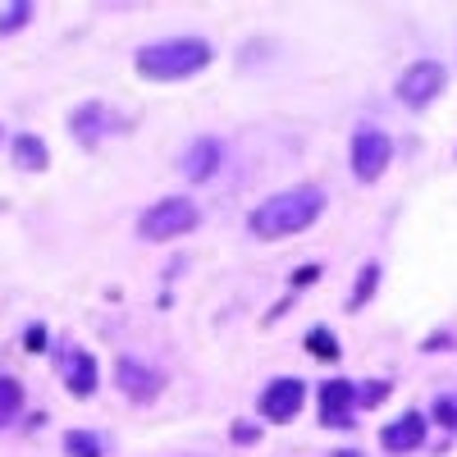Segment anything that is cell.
<instances>
[{"label":"cell","instance_id":"obj_1","mask_svg":"<svg viewBox=\"0 0 457 457\" xmlns=\"http://www.w3.org/2000/svg\"><path fill=\"white\" fill-rule=\"evenodd\" d=\"M325 211V193L312 183L302 187H288V193H275L265 197L256 211H252V234L256 238H288V234H302V228H312Z\"/></svg>","mask_w":457,"mask_h":457},{"label":"cell","instance_id":"obj_2","mask_svg":"<svg viewBox=\"0 0 457 457\" xmlns=\"http://www.w3.org/2000/svg\"><path fill=\"white\" fill-rule=\"evenodd\" d=\"M211 60H215V51L202 37H170V42H151L133 55L137 73L151 83H183L193 73H202Z\"/></svg>","mask_w":457,"mask_h":457},{"label":"cell","instance_id":"obj_3","mask_svg":"<svg viewBox=\"0 0 457 457\" xmlns=\"http://www.w3.org/2000/svg\"><path fill=\"white\" fill-rule=\"evenodd\" d=\"M202 224V211L187 202V197H161L156 206H146L142 220H137V234L146 243H174L183 234H193Z\"/></svg>","mask_w":457,"mask_h":457},{"label":"cell","instance_id":"obj_4","mask_svg":"<svg viewBox=\"0 0 457 457\" xmlns=\"http://www.w3.org/2000/svg\"><path fill=\"white\" fill-rule=\"evenodd\" d=\"M389 161H394L389 133H379V129H357L353 133V174L361 183H375L379 174L389 170Z\"/></svg>","mask_w":457,"mask_h":457},{"label":"cell","instance_id":"obj_5","mask_svg":"<svg viewBox=\"0 0 457 457\" xmlns=\"http://www.w3.org/2000/svg\"><path fill=\"white\" fill-rule=\"evenodd\" d=\"M439 92H444V64L439 60H416L398 79V101L407 110H426Z\"/></svg>","mask_w":457,"mask_h":457},{"label":"cell","instance_id":"obj_6","mask_svg":"<svg viewBox=\"0 0 457 457\" xmlns=\"http://www.w3.org/2000/svg\"><path fill=\"white\" fill-rule=\"evenodd\" d=\"M302 403H307V385H302V379H275V385H265V394H261V416L284 426L302 411Z\"/></svg>","mask_w":457,"mask_h":457},{"label":"cell","instance_id":"obj_7","mask_svg":"<svg viewBox=\"0 0 457 457\" xmlns=\"http://www.w3.org/2000/svg\"><path fill=\"white\" fill-rule=\"evenodd\" d=\"M114 379H120V389H124L133 403H151V398L165 389V375L151 370V366L137 361V357H120V366H114Z\"/></svg>","mask_w":457,"mask_h":457},{"label":"cell","instance_id":"obj_8","mask_svg":"<svg viewBox=\"0 0 457 457\" xmlns=\"http://www.w3.org/2000/svg\"><path fill=\"white\" fill-rule=\"evenodd\" d=\"M357 407V385L353 379H329L320 385V416L329 430H348V411Z\"/></svg>","mask_w":457,"mask_h":457},{"label":"cell","instance_id":"obj_9","mask_svg":"<svg viewBox=\"0 0 457 457\" xmlns=\"http://www.w3.org/2000/svg\"><path fill=\"white\" fill-rule=\"evenodd\" d=\"M379 444H385V453H411V448H421L426 444V416L421 411L398 416L394 426L379 430Z\"/></svg>","mask_w":457,"mask_h":457},{"label":"cell","instance_id":"obj_10","mask_svg":"<svg viewBox=\"0 0 457 457\" xmlns=\"http://www.w3.org/2000/svg\"><path fill=\"white\" fill-rule=\"evenodd\" d=\"M220 156H224V146H220L215 137H197L193 146L183 151V174L193 179V183H206V179H215Z\"/></svg>","mask_w":457,"mask_h":457},{"label":"cell","instance_id":"obj_11","mask_svg":"<svg viewBox=\"0 0 457 457\" xmlns=\"http://www.w3.org/2000/svg\"><path fill=\"white\" fill-rule=\"evenodd\" d=\"M64 379H69V394L73 398H92L96 394V357L92 353H64Z\"/></svg>","mask_w":457,"mask_h":457},{"label":"cell","instance_id":"obj_12","mask_svg":"<svg viewBox=\"0 0 457 457\" xmlns=\"http://www.w3.org/2000/svg\"><path fill=\"white\" fill-rule=\"evenodd\" d=\"M105 124H110V114H105V105H96V101L79 105V110H73V120H69L73 137H79L83 146H96V137L105 133Z\"/></svg>","mask_w":457,"mask_h":457},{"label":"cell","instance_id":"obj_13","mask_svg":"<svg viewBox=\"0 0 457 457\" xmlns=\"http://www.w3.org/2000/svg\"><path fill=\"white\" fill-rule=\"evenodd\" d=\"M10 151H14V165L28 170V174H42V170L51 165V151H46V142L37 137V133H19Z\"/></svg>","mask_w":457,"mask_h":457},{"label":"cell","instance_id":"obj_14","mask_svg":"<svg viewBox=\"0 0 457 457\" xmlns=\"http://www.w3.org/2000/svg\"><path fill=\"white\" fill-rule=\"evenodd\" d=\"M23 411V385L14 375H0V426H10Z\"/></svg>","mask_w":457,"mask_h":457},{"label":"cell","instance_id":"obj_15","mask_svg":"<svg viewBox=\"0 0 457 457\" xmlns=\"http://www.w3.org/2000/svg\"><path fill=\"white\" fill-rule=\"evenodd\" d=\"M64 453L69 457H105V444L96 435H87V430H69L64 435Z\"/></svg>","mask_w":457,"mask_h":457},{"label":"cell","instance_id":"obj_16","mask_svg":"<svg viewBox=\"0 0 457 457\" xmlns=\"http://www.w3.org/2000/svg\"><path fill=\"white\" fill-rule=\"evenodd\" d=\"M375 288H379V265L370 261L366 270H361V279H357V293L348 297V307H353V312H357V307H366V302H370V293H375Z\"/></svg>","mask_w":457,"mask_h":457},{"label":"cell","instance_id":"obj_17","mask_svg":"<svg viewBox=\"0 0 457 457\" xmlns=\"http://www.w3.org/2000/svg\"><path fill=\"white\" fill-rule=\"evenodd\" d=\"M307 348H312L320 361H334V357H338V338H334L325 325H316V329L307 334Z\"/></svg>","mask_w":457,"mask_h":457},{"label":"cell","instance_id":"obj_18","mask_svg":"<svg viewBox=\"0 0 457 457\" xmlns=\"http://www.w3.org/2000/svg\"><path fill=\"white\" fill-rule=\"evenodd\" d=\"M28 19H32V5H28V0H19V5H10V10H0V37H10V32L28 28Z\"/></svg>","mask_w":457,"mask_h":457},{"label":"cell","instance_id":"obj_19","mask_svg":"<svg viewBox=\"0 0 457 457\" xmlns=\"http://www.w3.org/2000/svg\"><path fill=\"white\" fill-rule=\"evenodd\" d=\"M435 421H439L444 430H457V394H444V398L435 403Z\"/></svg>","mask_w":457,"mask_h":457},{"label":"cell","instance_id":"obj_20","mask_svg":"<svg viewBox=\"0 0 457 457\" xmlns=\"http://www.w3.org/2000/svg\"><path fill=\"white\" fill-rule=\"evenodd\" d=\"M385 394H389V385H385V379H370V385H361V389H357V403H361V407H375V403L385 398Z\"/></svg>","mask_w":457,"mask_h":457},{"label":"cell","instance_id":"obj_21","mask_svg":"<svg viewBox=\"0 0 457 457\" xmlns=\"http://www.w3.org/2000/svg\"><path fill=\"white\" fill-rule=\"evenodd\" d=\"M320 279V265H302V270L293 275V288H307V284H316Z\"/></svg>","mask_w":457,"mask_h":457},{"label":"cell","instance_id":"obj_22","mask_svg":"<svg viewBox=\"0 0 457 457\" xmlns=\"http://www.w3.org/2000/svg\"><path fill=\"white\" fill-rule=\"evenodd\" d=\"M234 439H238V444H256V430H252L247 421H238V426H234Z\"/></svg>","mask_w":457,"mask_h":457},{"label":"cell","instance_id":"obj_23","mask_svg":"<svg viewBox=\"0 0 457 457\" xmlns=\"http://www.w3.org/2000/svg\"><path fill=\"white\" fill-rule=\"evenodd\" d=\"M338 457H361V453H338Z\"/></svg>","mask_w":457,"mask_h":457},{"label":"cell","instance_id":"obj_24","mask_svg":"<svg viewBox=\"0 0 457 457\" xmlns=\"http://www.w3.org/2000/svg\"><path fill=\"white\" fill-rule=\"evenodd\" d=\"M0 137H5V129H0Z\"/></svg>","mask_w":457,"mask_h":457}]
</instances>
